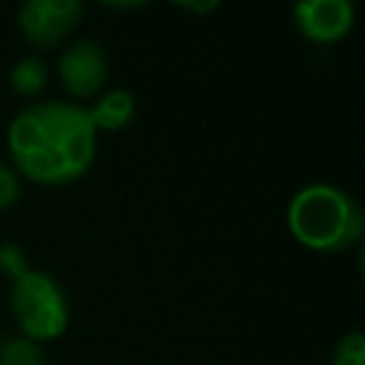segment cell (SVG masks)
Returning a JSON list of instances; mask_svg holds the SVG:
<instances>
[{
    "mask_svg": "<svg viewBox=\"0 0 365 365\" xmlns=\"http://www.w3.org/2000/svg\"><path fill=\"white\" fill-rule=\"evenodd\" d=\"M354 6L348 0H299L291 9V17L299 34L317 46L342 40L354 26Z\"/></svg>",
    "mask_w": 365,
    "mask_h": 365,
    "instance_id": "6",
    "label": "cell"
},
{
    "mask_svg": "<svg viewBox=\"0 0 365 365\" xmlns=\"http://www.w3.org/2000/svg\"><path fill=\"white\" fill-rule=\"evenodd\" d=\"M11 314L23 331L20 336L34 342L57 339L68 328V294L51 274L29 268L11 282Z\"/></svg>",
    "mask_w": 365,
    "mask_h": 365,
    "instance_id": "3",
    "label": "cell"
},
{
    "mask_svg": "<svg viewBox=\"0 0 365 365\" xmlns=\"http://www.w3.org/2000/svg\"><path fill=\"white\" fill-rule=\"evenodd\" d=\"M20 194H23L20 174H17L11 165L0 163V211L14 208V205H17V200H20Z\"/></svg>",
    "mask_w": 365,
    "mask_h": 365,
    "instance_id": "12",
    "label": "cell"
},
{
    "mask_svg": "<svg viewBox=\"0 0 365 365\" xmlns=\"http://www.w3.org/2000/svg\"><path fill=\"white\" fill-rule=\"evenodd\" d=\"M0 365H46V351L34 339L9 336L0 342Z\"/></svg>",
    "mask_w": 365,
    "mask_h": 365,
    "instance_id": "9",
    "label": "cell"
},
{
    "mask_svg": "<svg viewBox=\"0 0 365 365\" xmlns=\"http://www.w3.org/2000/svg\"><path fill=\"white\" fill-rule=\"evenodd\" d=\"M331 365H365V334L351 331L345 334L331 354Z\"/></svg>",
    "mask_w": 365,
    "mask_h": 365,
    "instance_id": "10",
    "label": "cell"
},
{
    "mask_svg": "<svg viewBox=\"0 0 365 365\" xmlns=\"http://www.w3.org/2000/svg\"><path fill=\"white\" fill-rule=\"evenodd\" d=\"M174 6H177V9H182V11H194V14H211V11H217V9H220V3H217V0H208V3H197V0H177Z\"/></svg>",
    "mask_w": 365,
    "mask_h": 365,
    "instance_id": "13",
    "label": "cell"
},
{
    "mask_svg": "<svg viewBox=\"0 0 365 365\" xmlns=\"http://www.w3.org/2000/svg\"><path fill=\"white\" fill-rule=\"evenodd\" d=\"M6 148L17 174L29 182L60 188L80 180L97 154V131L88 111L68 100H37L14 114Z\"/></svg>",
    "mask_w": 365,
    "mask_h": 365,
    "instance_id": "1",
    "label": "cell"
},
{
    "mask_svg": "<svg viewBox=\"0 0 365 365\" xmlns=\"http://www.w3.org/2000/svg\"><path fill=\"white\" fill-rule=\"evenodd\" d=\"M86 111H88L94 131H120L123 125L131 123V117L137 111V100L125 88H111L106 94H97L91 108H86Z\"/></svg>",
    "mask_w": 365,
    "mask_h": 365,
    "instance_id": "7",
    "label": "cell"
},
{
    "mask_svg": "<svg viewBox=\"0 0 365 365\" xmlns=\"http://www.w3.org/2000/svg\"><path fill=\"white\" fill-rule=\"evenodd\" d=\"M83 14L80 0H29L17 11V29L34 48L51 51L71 37Z\"/></svg>",
    "mask_w": 365,
    "mask_h": 365,
    "instance_id": "4",
    "label": "cell"
},
{
    "mask_svg": "<svg viewBox=\"0 0 365 365\" xmlns=\"http://www.w3.org/2000/svg\"><path fill=\"white\" fill-rule=\"evenodd\" d=\"M145 3L143 0H128V3H108V0H103V9H111V11H137V9H143Z\"/></svg>",
    "mask_w": 365,
    "mask_h": 365,
    "instance_id": "14",
    "label": "cell"
},
{
    "mask_svg": "<svg viewBox=\"0 0 365 365\" xmlns=\"http://www.w3.org/2000/svg\"><path fill=\"white\" fill-rule=\"evenodd\" d=\"M26 271H29L26 251H23L17 242H0V274L14 282V279L23 277Z\"/></svg>",
    "mask_w": 365,
    "mask_h": 365,
    "instance_id": "11",
    "label": "cell"
},
{
    "mask_svg": "<svg viewBox=\"0 0 365 365\" xmlns=\"http://www.w3.org/2000/svg\"><path fill=\"white\" fill-rule=\"evenodd\" d=\"M57 74L74 100H91L108 80V57L97 40H74L60 51Z\"/></svg>",
    "mask_w": 365,
    "mask_h": 365,
    "instance_id": "5",
    "label": "cell"
},
{
    "mask_svg": "<svg viewBox=\"0 0 365 365\" xmlns=\"http://www.w3.org/2000/svg\"><path fill=\"white\" fill-rule=\"evenodd\" d=\"M285 222L291 237L319 254H339L359 242L365 217L359 202L331 185V182H308L291 200L285 211Z\"/></svg>",
    "mask_w": 365,
    "mask_h": 365,
    "instance_id": "2",
    "label": "cell"
},
{
    "mask_svg": "<svg viewBox=\"0 0 365 365\" xmlns=\"http://www.w3.org/2000/svg\"><path fill=\"white\" fill-rule=\"evenodd\" d=\"M9 83L20 97H37L48 83V66L40 57H23L11 66Z\"/></svg>",
    "mask_w": 365,
    "mask_h": 365,
    "instance_id": "8",
    "label": "cell"
}]
</instances>
